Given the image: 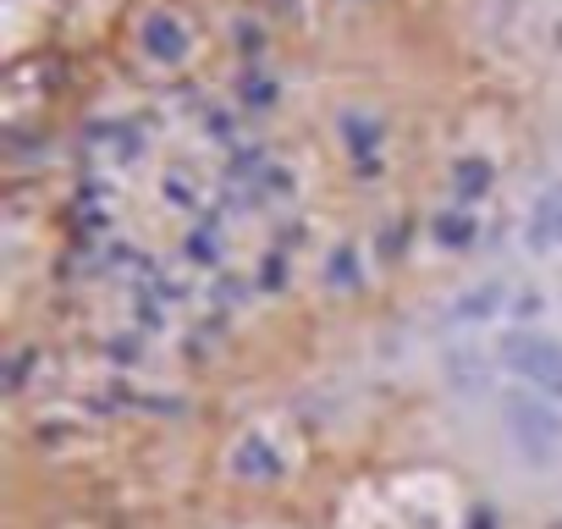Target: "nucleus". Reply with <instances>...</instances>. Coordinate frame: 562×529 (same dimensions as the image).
Listing matches in <instances>:
<instances>
[{
  "instance_id": "obj_1",
  "label": "nucleus",
  "mask_w": 562,
  "mask_h": 529,
  "mask_svg": "<svg viewBox=\"0 0 562 529\" xmlns=\"http://www.w3.org/2000/svg\"><path fill=\"white\" fill-rule=\"evenodd\" d=\"M502 430H507V441L524 463H557L562 458V414L551 408V397L502 392Z\"/></svg>"
},
{
  "instance_id": "obj_2",
  "label": "nucleus",
  "mask_w": 562,
  "mask_h": 529,
  "mask_svg": "<svg viewBox=\"0 0 562 529\" xmlns=\"http://www.w3.org/2000/svg\"><path fill=\"white\" fill-rule=\"evenodd\" d=\"M502 364L540 397H557L562 403V342L557 337H540V331H513L502 342Z\"/></svg>"
},
{
  "instance_id": "obj_3",
  "label": "nucleus",
  "mask_w": 562,
  "mask_h": 529,
  "mask_svg": "<svg viewBox=\"0 0 562 529\" xmlns=\"http://www.w3.org/2000/svg\"><path fill=\"white\" fill-rule=\"evenodd\" d=\"M138 45H144V56H149V61H160V67H177V61L188 56V29H182L171 12H155V18H144V29H138Z\"/></svg>"
},
{
  "instance_id": "obj_4",
  "label": "nucleus",
  "mask_w": 562,
  "mask_h": 529,
  "mask_svg": "<svg viewBox=\"0 0 562 529\" xmlns=\"http://www.w3.org/2000/svg\"><path fill=\"white\" fill-rule=\"evenodd\" d=\"M232 474L248 480V485H265V480L281 474V458H276V447H270L265 436H243V441L232 447Z\"/></svg>"
},
{
  "instance_id": "obj_5",
  "label": "nucleus",
  "mask_w": 562,
  "mask_h": 529,
  "mask_svg": "<svg viewBox=\"0 0 562 529\" xmlns=\"http://www.w3.org/2000/svg\"><path fill=\"white\" fill-rule=\"evenodd\" d=\"M502 304H507V288H502V282H480V288L458 293L447 315H452L458 326H469V320H491V315H496Z\"/></svg>"
},
{
  "instance_id": "obj_6",
  "label": "nucleus",
  "mask_w": 562,
  "mask_h": 529,
  "mask_svg": "<svg viewBox=\"0 0 562 529\" xmlns=\"http://www.w3.org/2000/svg\"><path fill=\"white\" fill-rule=\"evenodd\" d=\"M342 138H348V149H353V155L364 160V171H370V149L381 144V127H375L370 116H348V122H342Z\"/></svg>"
},
{
  "instance_id": "obj_7",
  "label": "nucleus",
  "mask_w": 562,
  "mask_h": 529,
  "mask_svg": "<svg viewBox=\"0 0 562 529\" xmlns=\"http://www.w3.org/2000/svg\"><path fill=\"white\" fill-rule=\"evenodd\" d=\"M452 188H458L463 199H480V193L491 188V160H458V171H452Z\"/></svg>"
},
{
  "instance_id": "obj_8",
  "label": "nucleus",
  "mask_w": 562,
  "mask_h": 529,
  "mask_svg": "<svg viewBox=\"0 0 562 529\" xmlns=\"http://www.w3.org/2000/svg\"><path fill=\"white\" fill-rule=\"evenodd\" d=\"M436 237H441L447 248H463V243L474 237V221H469L463 210H447V215H436Z\"/></svg>"
},
{
  "instance_id": "obj_9",
  "label": "nucleus",
  "mask_w": 562,
  "mask_h": 529,
  "mask_svg": "<svg viewBox=\"0 0 562 529\" xmlns=\"http://www.w3.org/2000/svg\"><path fill=\"white\" fill-rule=\"evenodd\" d=\"M452 381L474 392V386L491 381V364H480V359H469V348H458V353H452Z\"/></svg>"
},
{
  "instance_id": "obj_10",
  "label": "nucleus",
  "mask_w": 562,
  "mask_h": 529,
  "mask_svg": "<svg viewBox=\"0 0 562 529\" xmlns=\"http://www.w3.org/2000/svg\"><path fill=\"white\" fill-rule=\"evenodd\" d=\"M326 282H331V288L359 282V254H353V248H337V254H331V271H326Z\"/></svg>"
},
{
  "instance_id": "obj_11",
  "label": "nucleus",
  "mask_w": 562,
  "mask_h": 529,
  "mask_svg": "<svg viewBox=\"0 0 562 529\" xmlns=\"http://www.w3.org/2000/svg\"><path fill=\"white\" fill-rule=\"evenodd\" d=\"M243 100H248V105H276V83L259 78V72H248V78H243Z\"/></svg>"
},
{
  "instance_id": "obj_12",
  "label": "nucleus",
  "mask_w": 562,
  "mask_h": 529,
  "mask_svg": "<svg viewBox=\"0 0 562 529\" xmlns=\"http://www.w3.org/2000/svg\"><path fill=\"white\" fill-rule=\"evenodd\" d=\"M546 232H551V237H562V199H551V204H546Z\"/></svg>"
},
{
  "instance_id": "obj_13",
  "label": "nucleus",
  "mask_w": 562,
  "mask_h": 529,
  "mask_svg": "<svg viewBox=\"0 0 562 529\" xmlns=\"http://www.w3.org/2000/svg\"><path fill=\"white\" fill-rule=\"evenodd\" d=\"M513 315H540V293H518V309Z\"/></svg>"
},
{
  "instance_id": "obj_14",
  "label": "nucleus",
  "mask_w": 562,
  "mask_h": 529,
  "mask_svg": "<svg viewBox=\"0 0 562 529\" xmlns=\"http://www.w3.org/2000/svg\"><path fill=\"white\" fill-rule=\"evenodd\" d=\"M265 264H270V271H259V282L265 288H281V259H265Z\"/></svg>"
},
{
  "instance_id": "obj_15",
  "label": "nucleus",
  "mask_w": 562,
  "mask_h": 529,
  "mask_svg": "<svg viewBox=\"0 0 562 529\" xmlns=\"http://www.w3.org/2000/svg\"><path fill=\"white\" fill-rule=\"evenodd\" d=\"M469 524H474V529H496V518H491V513H474Z\"/></svg>"
}]
</instances>
